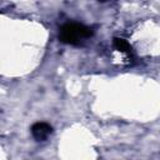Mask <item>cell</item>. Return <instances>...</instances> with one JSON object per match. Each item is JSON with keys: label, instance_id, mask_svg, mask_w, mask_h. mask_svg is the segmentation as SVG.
Masks as SVG:
<instances>
[{"label": "cell", "instance_id": "cell-1", "mask_svg": "<svg viewBox=\"0 0 160 160\" xmlns=\"http://www.w3.org/2000/svg\"><path fill=\"white\" fill-rule=\"evenodd\" d=\"M92 31L90 28L79 22H66L59 30V39L70 45H76L81 40L91 36Z\"/></svg>", "mask_w": 160, "mask_h": 160}, {"label": "cell", "instance_id": "cell-2", "mask_svg": "<svg viewBox=\"0 0 160 160\" xmlns=\"http://www.w3.org/2000/svg\"><path fill=\"white\" fill-rule=\"evenodd\" d=\"M52 132V128L46 122H36L31 126V134L35 140L44 141Z\"/></svg>", "mask_w": 160, "mask_h": 160}, {"label": "cell", "instance_id": "cell-3", "mask_svg": "<svg viewBox=\"0 0 160 160\" xmlns=\"http://www.w3.org/2000/svg\"><path fill=\"white\" fill-rule=\"evenodd\" d=\"M114 46L116 50L121 51V52H130V45L129 42L125 40V39H121V38H115L114 39Z\"/></svg>", "mask_w": 160, "mask_h": 160}]
</instances>
